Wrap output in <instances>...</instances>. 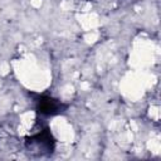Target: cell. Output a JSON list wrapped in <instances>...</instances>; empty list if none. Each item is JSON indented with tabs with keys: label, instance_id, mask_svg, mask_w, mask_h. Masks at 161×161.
<instances>
[{
	"label": "cell",
	"instance_id": "1",
	"mask_svg": "<svg viewBox=\"0 0 161 161\" xmlns=\"http://www.w3.org/2000/svg\"><path fill=\"white\" fill-rule=\"evenodd\" d=\"M28 147L33 148L34 151L39 152L40 155L43 153H49L54 150V138L49 130H43L38 132L36 135L31 136L28 140Z\"/></svg>",
	"mask_w": 161,
	"mask_h": 161
},
{
	"label": "cell",
	"instance_id": "2",
	"mask_svg": "<svg viewBox=\"0 0 161 161\" xmlns=\"http://www.w3.org/2000/svg\"><path fill=\"white\" fill-rule=\"evenodd\" d=\"M36 108H38V112L40 114H44V116H54V114H58V113L63 112V109L65 108V106L62 102H59L58 99H54L52 97L40 96L36 99Z\"/></svg>",
	"mask_w": 161,
	"mask_h": 161
}]
</instances>
